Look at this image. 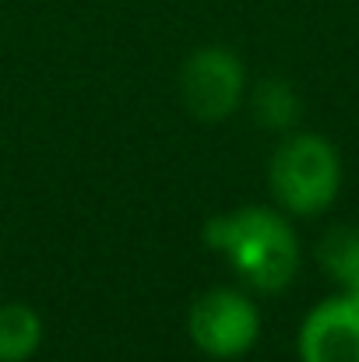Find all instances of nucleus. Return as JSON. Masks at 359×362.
<instances>
[{"mask_svg": "<svg viewBox=\"0 0 359 362\" xmlns=\"http://www.w3.org/2000/svg\"><path fill=\"white\" fill-rule=\"evenodd\" d=\"M205 243L253 292H282L292 285L303 250L282 208L243 204L205 222Z\"/></svg>", "mask_w": 359, "mask_h": 362, "instance_id": "1", "label": "nucleus"}, {"mask_svg": "<svg viewBox=\"0 0 359 362\" xmlns=\"http://www.w3.org/2000/svg\"><path fill=\"white\" fill-rule=\"evenodd\" d=\"M268 187L275 208H282L289 218L324 215L342 194V155L328 137L292 130L271 151Z\"/></svg>", "mask_w": 359, "mask_h": 362, "instance_id": "2", "label": "nucleus"}, {"mask_svg": "<svg viewBox=\"0 0 359 362\" xmlns=\"http://www.w3.org/2000/svg\"><path fill=\"white\" fill-rule=\"evenodd\" d=\"M187 338L215 362L243 359L261 341V306L246 288H205L187 310Z\"/></svg>", "mask_w": 359, "mask_h": 362, "instance_id": "3", "label": "nucleus"}, {"mask_svg": "<svg viewBox=\"0 0 359 362\" xmlns=\"http://www.w3.org/2000/svg\"><path fill=\"white\" fill-rule=\"evenodd\" d=\"M246 64L229 46H198L180 67V99L201 123L229 120L246 103Z\"/></svg>", "mask_w": 359, "mask_h": 362, "instance_id": "4", "label": "nucleus"}, {"mask_svg": "<svg viewBox=\"0 0 359 362\" xmlns=\"http://www.w3.org/2000/svg\"><path fill=\"white\" fill-rule=\"evenodd\" d=\"M300 362H359V296L335 292L321 299L300 324Z\"/></svg>", "mask_w": 359, "mask_h": 362, "instance_id": "5", "label": "nucleus"}, {"mask_svg": "<svg viewBox=\"0 0 359 362\" xmlns=\"http://www.w3.org/2000/svg\"><path fill=\"white\" fill-rule=\"evenodd\" d=\"M42 345V317L21 303H0V362H28Z\"/></svg>", "mask_w": 359, "mask_h": 362, "instance_id": "6", "label": "nucleus"}, {"mask_svg": "<svg viewBox=\"0 0 359 362\" xmlns=\"http://www.w3.org/2000/svg\"><path fill=\"white\" fill-rule=\"evenodd\" d=\"M317 264L338 292L359 296V226H335L317 243Z\"/></svg>", "mask_w": 359, "mask_h": 362, "instance_id": "7", "label": "nucleus"}, {"mask_svg": "<svg viewBox=\"0 0 359 362\" xmlns=\"http://www.w3.org/2000/svg\"><path fill=\"white\" fill-rule=\"evenodd\" d=\"M253 117L261 120V127H268L275 134H292L303 120V99L289 81L264 78L253 88Z\"/></svg>", "mask_w": 359, "mask_h": 362, "instance_id": "8", "label": "nucleus"}]
</instances>
